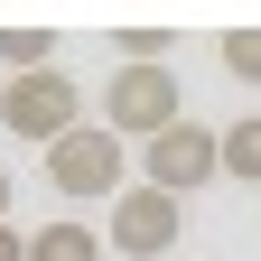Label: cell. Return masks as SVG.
Instances as JSON below:
<instances>
[{"mask_svg": "<svg viewBox=\"0 0 261 261\" xmlns=\"http://www.w3.org/2000/svg\"><path fill=\"white\" fill-rule=\"evenodd\" d=\"M224 75H233V84H261V28H224Z\"/></svg>", "mask_w": 261, "mask_h": 261, "instance_id": "obj_9", "label": "cell"}, {"mask_svg": "<svg viewBox=\"0 0 261 261\" xmlns=\"http://www.w3.org/2000/svg\"><path fill=\"white\" fill-rule=\"evenodd\" d=\"M215 177H224V130H205V121H168L159 140H140V187L177 196V205H187V187H215Z\"/></svg>", "mask_w": 261, "mask_h": 261, "instance_id": "obj_2", "label": "cell"}, {"mask_svg": "<svg viewBox=\"0 0 261 261\" xmlns=\"http://www.w3.org/2000/svg\"><path fill=\"white\" fill-rule=\"evenodd\" d=\"M0 65H10V75L56 65V28H0Z\"/></svg>", "mask_w": 261, "mask_h": 261, "instance_id": "obj_8", "label": "cell"}, {"mask_svg": "<svg viewBox=\"0 0 261 261\" xmlns=\"http://www.w3.org/2000/svg\"><path fill=\"white\" fill-rule=\"evenodd\" d=\"M224 177H233V187H261V112H243L233 130H224Z\"/></svg>", "mask_w": 261, "mask_h": 261, "instance_id": "obj_7", "label": "cell"}, {"mask_svg": "<svg viewBox=\"0 0 261 261\" xmlns=\"http://www.w3.org/2000/svg\"><path fill=\"white\" fill-rule=\"evenodd\" d=\"M121 168H130V149H121V130H103V121H75L47 149V187L56 196H121Z\"/></svg>", "mask_w": 261, "mask_h": 261, "instance_id": "obj_4", "label": "cell"}, {"mask_svg": "<svg viewBox=\"0 0 261 261\" xmlns=\"http://www.w3.org/2000/svg\"><path fill=\"white\" fill-rule=\"evenodd\" d=\"M177 233H187V205H177V196H159V187H121L112 196V252L159 261V252H177Z\"/></svg>", "mask_w": 261, "mask_h": 261, "instance_id": "obj_5", "label": "cell"}, {"mask_svg": "<svg viewBox=\"0 0 261 261\" xmlns=\"http://www.w3.org/2000/svg\"><path fill=\"white\" fill-rule=\"evenodd\" d=\"M28 261H103V233H93V224H75V215H56V224H38V233H28Z\"/></svg>", "mask_w": 261, "mask_h": 261, "instance_id": "obj_6", "label": "cell"}, {"mask_svg": "<svg viewBox=\"0 0 261 261\" xmlns=\"http://www.w3.org/2000/svg\"><path fill=\"white\" fill-rule=\"evenodd\" d=\"M168 121H187V93L168 65H121V75L103 84V130H121V140H159Z\"/></svg>", "mask_w": 261, "mask_h": 261, "instance_id": "obj_3", "label": "cell"}, {"mask_svg": "<svg viewBox=\"0 0 261 261\" xmlns=\"http://www.w3.org/2000/svg\"><path fill=\"white\" fill-rule=\"evenodd\" d=\"M0 224H10V168H0Z\"/></svg>", "mask_w": 261, "mask_h": 261, "instance_id": "obj_12", "label": "cell"}, {"mask_svg": "<svg viewBox=\"0 0 261 261\" xmlns=\"http://www.w3.org/2000/svg\"><path fill=\"white\" fill-rule=\"evenodd\" d=\"M121 65H168V28H121Z\"/></svg>", "mask_w": 261, "mask_h": 261, "instance_id": "obj_10", "label": "cell"}, {"mask_svg": "<svg viewBox=\"0 0 261 261\" xmlns=\"http://www.w3.org/2000/svg\"><path fill=\"white\" fill-rule=\"evenodd\" d=\"M0 261H28V233H19V224H0Z\"/></svg>", "mask_w": 261, "mask_h": 261, "instance_id": "obj_11", "label": "cell"}, {"mask_svg": "<svg viewBox=\"0 0 261 261\" xmlns=\"http://www.w3.org/2000/svg\"><path fill=\"white\" fill-rule=\"evenodd\" d=\"M75 121H84V84L65 75V65H38V75H10V84H0V130H10V140L56 149Z\"/></svg>", "mask_w": 261, "mask_h": 261, "instance_id": "obj_1", "label": "cell"}]
</instances>
